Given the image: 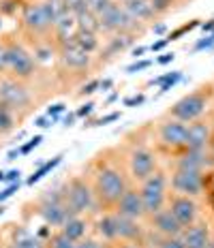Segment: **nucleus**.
Here are the masks:
<instances>
[{
  "instance_id": "nucleus-9",
  "label": "nucleus",
  "mask_w": 214,
  "mask_h": 248,
  "mask_svg": "<svg viewBox=\"0 0 214 248\" xmlns=\"http://www.w3.org/2000/svg\"><path fill=\"white\" fill-rule=\"evenodd\" d=\"M4 64H7V71H11L15 77L19 79H26L34 73V60L33 56L26 51L22 45H7L4 47Z\"/></svg>"
},
{
  "instance_id": "nucleus-1",
  "label": "nucleus",
  "mask_w": 214,
  "mask_h": 248,
  "mask_svg": "<svg viewBox=\"0 0 214 248\" xmlns=\"http://www.w3.org/2000/svg\"><path fill=\"white\" fill-rule=\"evenodd\" d=\"M129 188L127 178H124L122 169L114 167V165H103L95 175V199L97 205H105V208H116L118 199L122 197V193Z\"/></svg>"
},
{
  "instance_id": "nucleus-29",
  "label": "nucleus",
  "mask_w": 214,
  "mask_h": 248,
  "mask_svg": "<svg viewBox=\"0 0 214 248\" xmlns=\"http://www.w3.org/2000/svg\"><path fill=\"white\" fill-rule=\"evenodd\" d=\"M49 248H77V242L69 240L62 231H58V233H54L49 237Z\"/></svg>"
},
{
  "instance_id": "nucleus-21",
  "label": "nucleus",
  "mask_w": 214,
  "mask_h": 248,
  "mask_svg": "<svg viewBox=\"0 0 214 248\" xmlns=\"http://www.w3.org/2000/svg\"><path fill=\"white\" fill-rule=\"evenodd\" d=\"M122 7L135 22H148V19L154 17V11L148 0H124Z\"/></svg>"
},
{
  "instance_id": "nucleus-46",
  "label": "nucleus",
  "mask_w": 214,
  "mask_h": 248,
  "mask_svg": "<svg viewBox=\"0 0 214 248\" xmlns=\"http://www.w3.org/2000/svg\"><path fill=\"white\" fill-rule=\"evenodd\" d=\"M174 58H176L174 51H165V54H161L159 58H156V62H159V64H169V62H174Z\"/></svg>"
},
{
  "instance_id": "nucleus-56",
  "label": "nucleus",
  "mask_w": 214,
  "mask_h": 248,
  "mask_svg": "<svg viewBox=\"0 0 214 248\" xmlns=\"http://www.w3.org/2000/svg\"><path fill=\"white\" fill-rule=\"evenodd\" d=\"M15 156H19V150H11V152H9V158H7V161H15Z\"/></svg>"
},
{
  "instance_id": "nucleus-54",
  "label": "nucleus",
  "mask_w": 214,
  "mask_h": 248,
  "mask_svg": "<svg viewBox=\"0 0 214 248\" xmlns=\"http://www.w3.org/2000/svg\"><path fill=\"white\" fill-rule=\"evenodd\" d=\"M107 88H112V79H103L101 84H99V90H103V92H105Z\"/></svg>"
},
{
  "instance_id": "nucleus-18",
  "label": "nucleus",
  "mask_w": 214,
  "mask_h": 248,
  "mask_svg": "<svg viewBox=\"0 0 214 248\" xmlns=\"http://www.w3.org/2000/svg\"><path fill=\"white\" fill-rule=\"evenodd\" d=\"M210 139H212V131L206 122L195 120L189 126L186 133V146L184 150H208L210 148Z\"/></svg>"
},
{
  "instance_id": "nucleus-26",
  "label": "nucleus",
  "mask_w": 214,
  "mask_h": 248,
  "mask_svg": "<svg viewBox=\"0 0 214 248\" xmlns=\"http://www.w3.org/2000/svg\"><path fill=\"white\" fill-rule=\"evenodd\" d=\"M75 24L80 30H88V32H95V34H97V30H101L99 28V17L92 11H88V9L75 13Z\"/></svg>"
},
{
  "instance_id": "nucleus-53",
  "label": "nucleus",
  "mask_w": 214,
  "mask_h": 248,
  "mask_svg": "<svg viewBox=\"0 0 214 248\" xmlns=\"http://www.w3.org/2000/svg\"><path fill=\"white\" fill-rule=\"evenodd\" d=\"M118 248H144L142 244H135V242H122Z\"/></svg>"
},
{
  "instance_id": "nucleus-48",
  "label": "nucleus",
  "mask_w": 214,
  "mask_h": 248,
  "mask_svg": "<svg viewBox=\"0 0 214 248\" xmlns=\"http://www.w3.org/2000/svg\"><path fill=\"white\" fill-rule=\"evenodd\" d=\"M19 175H22V171H19V169H13V171L4 173V178H2V180H7V182H17Z\"/></svg>"
},
{
  "instance_id": "nucleus-44",
  "label": "nucleus",
  "mask_w": 214,
  "mask_h": 248,
  "mask_svg": "<svg viewBox=\"0 0 214 248\" xmlns=\"http://www.w3.org/2000/svg\"><path fill=\"white\" fill-rule=\"evenodd\" d=\"M146 96L144 94H137V96H131V99H124V105L127 107H135V105H144Z\"/></svg>"
},
{
  "instance_id": "nucleus-43",
  "label": "nucleus",
  "mask_w": 214,
  "mask_h": 248,
  "mask_svg": "<svg viewBox=\"0 0 214 248\" xmlns=\"http://www.w3.org/2000/svg\"><path fill=\"white\" fill-rule=\"evenodd\" d=\"M77 248H103L99 244L97 240H92V237H88V240H80L77 242Z\"/></svg>"
},
{
  "instance_id": "nucleus-15",
  "label": "nucleus",
  "mask_w": 214,
  "mask_h": 248,
  "mask_svg": "<svg viewBox=\"0 0 214 248\" xmlns=\"http://www.w3.org/2000/svg\"><path fill=\"white\" fill-rule=\"evenodd\" d=\"M150 225L161 237H178L184 231V227L176 220V216L169 212V208H163L150 216Z\"/></svg>"
},
{
  "instance_id": "nucleus-49",
  "label": "nucleus",
  "mask_w": 214,
  "mask_h": 248,
  "mask_svg": "<svg viewBox=\"0 0 214 248\" xmlns=\"http://www.w3.org/2000/svg\"><path fill=\"white\" fill-rule=\"evenodd\" d=\"M199 28L203 30V32H214V19H208V22H203V24H199Z\"/></svg>"
},
{
  "instance_id": "nucleus-27",
  "label": "nucleus",
  "mask_w": 214,
  "mask_h": 248,
  "mask_svg": "<svg viewBox=\"0 0 214 248\" xmlns=\"http://www.w3.org/2000/svg\"><path fill=\"white\" fill-rule=\"evenodd\" d=\"M62 158H65V156H62V154H58V156H54V158H51V161L43 163V165H41V167L36 169V171H34V173L28 178V184L39 182V180H41V178H45V175H48L49 171H54V169H56V167H58V165L62 163Z\"/></svg>"
},
{
  "instance_id": "nucleus-36",
  "label": "nucleus",
  "mask_w": 214,
  "mask_h": 248,
  "mask_svg": "<svg viewBox=\"0 0 214 248\" xmlns=\"http://www.w3.org/2000/svg\"><path fill=\"white\" fill-rule=\"evenodd\" d=\"M116 120H120V111L107 113V116L99 118V120H95V122H90V124H86V126H103V124H109V122H116Z\"/></svg>"
},
{
  "instance_id": "nucleus-50",
  "label": "nucleus",
  "mask_w": 214,
  "mask_h": 248,
  "mask_svg": "<svg viewBox=\"0 0 214 248\" xmlns=\"http://www.w3.org/2000/svg\"><path fill=\"white\" fill-rule=\"evenodd\" d=\"M167 43H169V41H167V39H161V41H156V43H152V47H148V49H152V51H161V49H163Z\"/></svg>"
},
{
  "instance_id": "nucleus-62",
  "label": "nucleus",
  "mask_w": 214,
  "mask_h": 248,
  "mask_svg": "<svg viewBox=\"0 0 214 248\" xmlns=\"http://www.w3.org/2000/svg\"><path fill=\"white\" fill-rule=\"evenodd\" d=\"M212 37H214V32H212Z\"/></svg>"
},
{
  "instance_id": "nucleus-20",
  "label": "nucleus",
  "mask_w": 214,
  "mask_h": 248,
  "mask_svg": "<svg viewBox=\"0 0 214 248\" xmlns=\"http://www.w3.org/2000/svg\"><path fill=\"white\" fill-rule=\"evenodd\" d=\"M182 242L186 248H208L210 244V233L206 225H191L182 231Z\"/></svg>"
},
{
  "instance_id": "nucleus-60",
  "label": "nucleus",
  "mask_w": 214,
  "mask_h": 248,
  "mask_svg": "<svg viewBox=\"0 0 214 248\" xmlns=\"http://www.w3.org/2000/svg\"><path fill=\"white\" fill-rule=\"evenodd\" d=\"M2 178H4V173H2V171H0V182H2Z\"/></svg>"
},
{
  "instance_id": "nucleus-6",
  "label": "nucleus",
  "mask_w": 214,
  "mask_h": 248,
  "mask_svg": "<svg viewBox=\"0 0 214 248\" xmlns=\"http://www.w3.org/2000/svg\"><path fill=\"white\" fill-rule=\"evenodd\" d=\"M39 214L43 216V220L51 227H62L69 216H75L66 208V201L60 193H49L45 190V195L39 201Z\"/></svg>"
},
{
  "instance_id": "nucleus-10",
  "label": "nucleus",
  "mask_w": 214,
  "mask_h": 248,
  "mask_svg": "<svg viewBox=\"0 0 214 248\" xmlns=\"http://www.w3.org/2000/svg\"><path fill=\"white\" fill-rule=\"evenodd\" d=\"M0 105L7 109H26L30 105V92L17 79H0Z\"/></svg>"
},
{
  "instance_id": "nucleus-25",
  "label": "nucleus",
  "mask_w": 214,
  "mask_h": 248,
  "mask_svg": "<svg viewBox=\"0 0 214 248\" xmlns=\"http://www.w3.org/2000/svg\"><path fill=\"white\" fill-rule=\"evenodd\" d=\"M71 41L77 45V47H82L83 51H88V54H92L97 47H99V39L95 32H88V30H80L77 28L75 32H73Z\"/></svg>"
},
{
  "instance_id": "nucleus-47",
  "label": "nucleus",
  "mask_w": 214,
  "mask_h": 248,
  "mask_svg": "<svg viewBox=\"0 0 214 248\" xmlns=\"http://www.w3.org/2000/svg\"><path fill=\"white\" fill-rule=\"evenodd\" d=\"M56 120L54 118H49V116H43V118H36V126H41V128H48V126H51Z\"/></svg>"
},
{
  "instance_id": "nucleus-39",
  "label": "nucleus",
  "mask_w": 214,
  "mask_h": 248,
  "mask_svg": "<svg viewBox=\"0 0 214 248\" xmlns=\"http://www.w3.org/2000/svg\"><path fill=\"white\" fill-rule=\"evenodd\" d=\"M99 84H101V81H99V79H92L90 84L82 86V90H80V96H90V94H95V92L99 90Z\"/></svg>"
},
{
  "instance_id": "nucleus-61",
  "label": "nucleus",
  "mask_w": 214,
  "mask_h": 248,
  "mask_svg": "<svg viewBox=\"0 0 214 248\" xmlns=\"http://www.w3.org/2000/svg\"><path fill=\"white\" fill-rule=\"evenodd\" d=\"M0 26H2V22H0Z\"/></svg>"
},
{
  "instance_id": "nucleus-13",
  "label": "nucleus",
  "mask_w": 214,
  "mask_h": 248,
  "mask_svg": "<svg viewBox=\"0 0 214 248\" xmlns=\"http://www.w3.org/2000/svg\"><path fill=\"white\" fill-rule=\"evenodd\" d=\"M169 212L176 216V220H178L184 229L195 225L197 214H199L197 203L193 201V197H184V195H174V197L169 199Z\"/></svg>"
},
{
  "instance_id": "nucleus-58",
  "label": "nucleus",
  "mask_w": 214,
  "mask_h": 248,
  "mask_svg": "<svg viewBox=\"0 0 214 248\" xmlns=\"http://www.w3.org/2000/svg\"><path fill=\"white\" fill-rule=\"evenodd\" d=\"M144 248H159V246H156V244H148V246H144Z\"/></svg>"
},
{
  "instance_id": "nucleus-23",
  "label": "nucleus",
  "mask_w": 214,
  "mask_h": 248,
  "mask_svg": "<svg viewBox=\"0 0 214 248\" xmlns=\"http://www.w3.org/2000/svg\"><path fill=\"white\" fill-rule=\"evenodd\" d=\"M97 233L103 237L105 242H116L118 233H116V214L109 212V214H103L101 218L97 220Z\"/></svg>"
},
{
  "instance_id": "nucleus-30",
  "label": "nucleus",
  "mask_w": 214,
  "mask_h": 248,
  "mask_svg": "<svg viewBox=\"0 0 214 248\" xmlns=\"http://www.w3.org/2000/svg\"><path fill=\"white\" fill-rule=\"evenodd\" d=\"M9 248H43V246H41V242L36 240V237L28 235V233H22Z\"/></svg>"
},
{
  "instance_id": "nucleus-8",
  "label": "nucleus",
  "mask_w": 214,
  "mask_h": 248,
  "mask_svg": "<svg viewBox=\"0 0 214 248\" xmlns=\"http://www.w3.org/2000/svg\"><path fill=\"white\" fill-rule=\"evenodd\" d=\"M139 22H135L131 15L124 11V7L114 4V2L99 15V28L105 30V32H129Z\"/></svg>"
},
{
  "instance_id": "nucleus-34",
  "label": "nucleus",
  "mask_w": 214,
  "mask_h": 248,
  "mask_svg": "<svg viewBox=\"0 0 214 248\" xmlns=\"http://www.w3.org/2000/svg\"><path fill=\"white\" fill-rule=\"evenodd\" d=\"M148 2H150V7H152L154 15L156 13H165V11H169V9L174 7V0H148Z\"/></svg>"
},
{
  "instance_id": "nucleus-17",
  "label": "nucleus",
  "mask_w": 214,
  "mask_h": 248,
  "mask_svg": "<svg viewBox=\"0 0 214 248\" xmlns=\"http://www.w3.org/2000/svg\"><path fill=\"white\" fill-rule=\"evenodd\" d=\"M210 163H214L208 150H184L174 163V169H186V171H203Z\"/></svg>"
},
{
  "instance_id": "nucleus-42",
  "label": "nucleus",
  "mask_w": 214,
  "mask_h": 248,
  "mask_svg": "<svg viewBox=\"0 0 214 248\" xmlns=\"http://www.w3.org/2000/svg\"><path fill=\"white\" fill-rule=\"evenodd\" d=\"M212 45H214V37H212V34H208V37H203V39L199 41V43H197V45H195V51L208 49V47H212Z\"/></svg>"
},
{
  "instance_id": "nucleus-35",
  "label": "nucleus",
  "mask_w": 214,
  "mask_h": 248,
  "mask_svg": "<svg viewBox=\"0 0 214 248\" xmlns=\"http://www.w3.org/2000/svg\"><path fill=\"white\" fill-rule=\"evenodd\" d=\"M156 246L159 248H186L180 235L178 237H161V242Z\"/></svg>"
},
{
  "instance_id": "nucleus-52",
  "label": "nucleus",
  "mask_w": 214,
  "mask_h": 248,
  "mask_svg": "<svg viewBox=\"0 0 214 248\" xmlns=\"http://www.w3.org/2000/svg\"><path fill=\"white\" fill-rule=\"evenodd\" d=\"M2 71H7V64H4V47L0 45V73Z\"/></svg>"
},
{
  "instance_id": "nucleus-24",
  "label": "nucleus",
  "mask_w": 214,
  "mask_h": 248,
  "mask_svg": "<svg viewBox=\"0 0 214 248\" xmlns=\"http://www.w3.org/2000/svg\"><path fill=\"white\" fill-rule=\"evenodd\" d=\"M131 45H133V34L118 32L107 41V47H105V51H103V56H105V58H112V56H116V54H120V51H124L127 47H131Z\"/></svg>"
},
{
  "instance_id": "nucleus-51",
  "label": "nucleus",
  "mask_w": 214,
  "mask_h": 248,
  "mask_svg": "<svg viewBox=\"0 0 214 248\" xmlns=\"http://www.w3.org/2000/svg\"><path fill=\"white\" fill-rule=\"evenodd\" d=\"M146 51H148V47H135V49L131 51V56H133V58H142Z\"/></svg>"
},
{
  "instance_id": "nucleus-11",
  "label": "nucleus",
  "mask_w": 214,
  "mask_h": 248,
  "mask_svg": "<svg viewBox=\"0 0 214 248\" xmlns=\"http://www.w3.org/2000/svg\"><path fill=\"white\" fill-rule=\"evenodd\" d=\"M129 171L135 182H144L156 171V156L148 148H135L129 154Z\"/></svg>"
},
{
  "instance_id": "nucleus-5",
  "label": "nucleus",
  "mask_w": 214,
  "mask_h": 248,
  "mask_svg": "<svg viewBox=\"0 0 214 248\" xmlns=\"http://www.w3.org/2000/svg\"><path fill=\"white\" fill-rule=\"evenodd\" d=\"M22 19L28 30H33V32H45V30H49L51 26L56 24L58 13H56L54 4H51L49 0H45V2L28 4V7L24 9Z\"/></svg>"
},
{
  "instance_id": "nucleus-37",
  "label": "nucleus",
  "mask_w": 214,
  "mask_h": 248,
  "mask_svg": "<svg viewBox=\"0 0 214 248\" xmlns=\"http://www.w3.org/2000/svg\"><path fill=\"white\" fill-rule=\"evenodd\" d=\"M152 66V60H139V62H133V64L127 66V73H139V71H146Z\"/></svg>"
},
{
  "instance_id": "nucleus-28",
  "label": "nucleus",
  "mask_w": 214,
  "mask_h": 248,
  "mask_svg": "<svg viewBox=\"0 0 214 248\" xmlns=\"http://www.w3.org/2000/svg\"><path fill=\"white\" fill-rule=\"evenodd\" d=\"M182 79V71H171V73H165V75H161V77H156V79H152L150 84H159L161 86V94L163 92H167L169 88H174L178 81Z\"/></svg>"
},
{
  "instance_id": "nucleus-31",
  "label": "nucleus",
  "mask_w": 214,
  "mask_h": 248,
  "mask_svg": "<svg viewBox=\"0 0 214 248\" xmlns=\"http://www.w3.org/2000/svg\"><path fill=\"white\" fill-rule=\"evenodd\" d=\"M13 116H11V109L0 105V133H9L13 128Z\"/></svg>"
},
{
  "instance_id": "nucleus-59",
  "label": "nucleus",
  "mask_w": 214,
  "mask_h": 248,
  "mask_svg": "<svg viewBox=\"0 0 214 248\" xmlns=\"http://www.w3.org/2000/svg\"><path fill=\"white\" fill-rule=\"evenodd\" d=\"M208 248H214V240H210V244H208Z\"/></svg>"
},
{
  "instance_id": "nucleus-7",
  "label": "nucleus",
  "mask_w": 214,
  "mask_h": 248,
  "mask_svg": "<svg viewBox=\"0 0 214 248\" xmlns=\"http://www.w3.org/2000/svg\"><path fill=\"white\" fill-rule=\"evenodd\" d=\"M203 171H186V169H174L169 180V186L176 195L184 197H199L203 193Z\"/></svg>"
},
{
  "instance_id": "nucleus-32",
  "label": "nucleus",
  "mask_w": 214,
  "mask_h": 248,
  "mask_svg": "<svg viewBox=\"0 0 214 248\" xmlns=\"http://www.w3.org/2000/svg\"><path fill=\"white\" fill-rule=\"evenodd\" d=\"M201 22H199V19H193V22H189V24H184V26H180V28L178 30H174V32H169V34H167V41H169V43H171V41H176V39H180L182 37V34H186V32H191V30L193 28H197V26H199Z\"/></svg>"
},
{
  "instance_id": "nucleus-2",
  "label": "nucleus",
  "mask_w": 214,
  "mask_h": 248,
  "mask_svg": "<svg viewBox=\"0 0 214 248\" xmlns=\"http://www.w3.org/2000/svg\"><path fill=\"white\" fill-rule=\"evenodd\" d=\"M167 175L161 171H154L150 178H146L142 186H139V197H142L146 216H152L159 210L165 208V201H167Z\"/></svg>"
},
{
  "instance_id": "nucleus-14",
  "label": "nucleus",
  "mask_w": 214,
  "mask_h": 248,
  "mask_svg": "<svg viewBox=\"0 0 214 248\" xmlns=\"http://www.w3.org/2000/svg\"><path fill=\"white\" fill-rule=\"evenodd\" d=\"M114 212H118V214H122V216H129V218L142 220L144 216H146V210H144L142 197H139V190L129 186V188L122 193V197L118 199V203H116V208H114Z\"/></svg>"
},
{
  "instance_id": "nucleus-41",
  "label": "nucleus",
  "mask_w": 214,
  "mask_h": 248,
  "mask_svg": "<svg viewBox=\"0 0 214 248\" xmlns=\"http://www.w3.org/2000/svg\"><path fill=\"white\" fill-rule=\"evenodd\" d=\"M92 111H95V103L90 101V103H86V105H82L80 109L75 111V116H77V118H86V116H90Z\"/></svg>"
},
{
  "instance_id": "nucleus-12",
  "label": "nucleus",
  "mask_w": 214,
  "mask_h": 248,
  "mask_svg": "<svg viewBox=\"0 0 214 248\" xmlns=\"http://www.w3.org/2000/svg\"><path fill=\"white\" fill-rule=\"evenodd\" d=\"M186 133H189V126L180 120H174V118L159 124V141L165 148L182 150L186 146Z\"/></svg>"
},
{
  "instance_id": "nucleus-45",
  "label": "nucleus",
  "mask_w": 214,
  "mask_h": 248,
  "mask_svg": "<svg viewBox=\"0 0 214 248\" xmlns=\"http://www.w3.org/2000/svg\"><path fill=\"white\" fill-rule=\"evenodd\" d=\"M62 111H65V103H56V105H51L49 109H48V116L56 120V116H58V113H62Z\"/></svg>"
},
{
  "instance_id": "nucleus-57",
  "label": "nucleus",
  "mask_w": 214,
  "mask_h": 248,
  "mask_svg": "<svg viewBox=\"0 0 214 248\" xmlns=\"http://www.w3.org/2000/svg\"><path fill=\"white\" fill-rule=\"evenodd\" d=\"M154 32H165V26H163V24H159V26H154Z\"/></svg>"
},
{
  "instance_id": "nucleus-55",
  "label": "nucleus",
  "mask_w": 214,
  "mask_h": 248,
  "mask_svg": "<svg viewBox=\"0 0 214 248\" xmlns=\"http://www.w3.org/2000/svg\"><path fill=\"white\" fill-rule=\"evenodd\" d=\"M75 118H77L75 113H69V116L65 118V126H73V122H75Z\"/></svg>"
},
{
  "instance_id": "nucleus-38",
  "label": "nucleus",
  "mask_w": 214,
  "mask_h": 248,
  "mask_svg": "<svg viewBox=\"0 0 214 248\" xmlns=\"http://www.w3.org/2000/svg\"><path fill=\"white\" fill-rule=\"evenodd\" d=\"M41 141H43V137H41V135L33 137V139H30L28 143H26V146H22V148H19V154H30V152H33V150H34L36 146H41Z\"/></svg>"
},
{
  "instance_id": "nucleus-40",
  "label": "nucleus",
  "mask_w": 214,
  "mask_h": 248,
  "mask_svg": "<svg viewBox=\"0 0 214 248\" xmlns=\"http://www.w3.org/2000/svg\"><path fill=\"white\" fill-rule=\"evenodd\" d=\"M17 188H19V180H17V182H11V184H9L7 188H4L2 193H0V203H2L4 199H9V197H11V195H13Z\"/></svg>"
},
{
  "instance_id": "nucleus-4",
  "label": "nucleus",
  "mask_w": 214,
  "mask_h": 248,
  "mask_svg": "<svg viewBox=\"0 0 214 248\" xmlns=\"http://www.w3.org/2000/svg\"><path fill=\"white\" fill-rule=\"evenodd\" d=\"M203 90H206V88H201V90H197V92H191V94L182 96L180 101H176L169 109V118L180 120L184 124L195 122L208 107V92H203Z\"/></svg>"
},
{
  "instance_id": "nucleus-33",
  "label": "nucleus",
  "mask_w": 214,
  "mask_h": 248,
  "mask_svg": "<svg viewBox=\"0 0 214 248\" xmlns=\"http://www.w3.org/2000/svg\"><path fill=\"white\" fill-rule=\"evenodd\" d=\"M109 4H112V0H86V9L95 13L97 17H99V15H101L103 11H105Z\"/></svg>"
},
{
  "instance_id": "nucleus-16",
  "label": "nucleus",
  "mask_w": 214,
  "mask_h": 248,
  "mask_svg": "<svg viewBox=\"0 0 214 248\" xmlns=\"http://www.w3.org/2000/svg\"><path fill=\"white\" fill-rule=\"evenodd\" d=\"M114 214H116V233H118V240L142 244V242L146 240V231H144V227L139 225V220L129 218V216H122V214H118V212H114Z\"/></svg>"
},
{
  "instance_id": "nucleus-3",
  "label": "nucleus",
  "mask_w": 214,
  "mask_h": 248,
  "mask_svg": "<svg viewBox=\"0 0 214 248\" xmlns=\"http://www.w3.org/2000/svg\"><path fill=\"white\" fill-rule=\"evenodd\" d=\"M62 197H65L66 208H69L73 214H83V212H92L97 208L95 190H92V186L82 178H71L65 186Z\"/></svg>"
},
{
  "instance_id": "nucleus-19",
  "label": "nucleus",
  "mask_w": 214,
  "mask_h": 248,
  "mask_svg": "<svg viewBox=\"0 0 214 248\" xmlns=\"http://www.w3.org/2000/svg\"><path fill=\"white\" fill-rule=\"evenodd\" d=\"M60 58H62V64L69 66V69H88V64H90V54L83 51L82 47H77L71 39L62 45Z\"/></svg>"
},
{
  "instance_id": "nucleus-22",
  "label": "nucleus",
  "mask_w": 214,
  "mask_h": 248,
  "mask_svg": "<svg viewBox=\"0 0 214 248\" xmlns=\"http://www.w3.org/2000/svg\"><path fill=\"white\" fill-rule=\"evenodd\" d=\"M86 220L83 218H80V216H69V218L65 220V225L60 227V231L65 233L69 240H73V242H80V240H83V233H86Z\"/></svg>"
}]
</instances>
